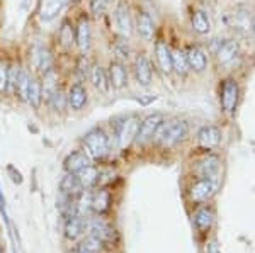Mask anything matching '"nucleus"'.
Wrapping results in <instances>:
<instances>
[{
    "label": "nucleus",
    "mask_w": 255,
    "mask_h": 253,
    "mask_svg": "<svg viewBox=\"0 0 255 253\" xmlns=\"http://www.w3.org/2000/svg\"><path fill=\"white\" fill-rule=\"evenodd\" d=\"M113 24L114 31L121 38L129 39L131 34L134 32L133 26V15H131V9L126 2H118L113 9Z\"/></svg>",
    "instance_id": "6"
},
{
    "label": "nucleus",
    "mask_w": 255,
    "mask_h": 253,
    "mask_svg": "<svg viewBox=\"0 0 255 253\" xmlns=\"http://www.w3.org/2000/svg\"><path fill=\"white\" fill-rule=\"evenodd\" d=\"M0 253H3V250H2V247H0Z\"/></svg>",
    "instance_id": "40"
},
{
    "label": "nucleus",
    "mask_w": 255,
    "mask_h": 253,
    "mask_svg": "<svg viewBox=\"0 0 255 253\" xmlns=\"http://www.w3.org/2000/svg\"><path fill=\"white\" fill-rule=\"evenodd\" d=\"M155 56H157L158 67L163 73H172V50L163 39L155 43Z\"/></svg>",
    "instance_id": "22"
},
{
    "label": "nucleus",
    "mask_w": 255,
    "mask_h": 253,
    "mask_svg": "<svg viewBox=\"0 0 255 253\" xmlns=\"http://www.w3.org/2000/svg\"><path fill=\"white\" fill-rule=\"evenodd\" d=\"M191 27L197 34H208L211 31V20L204 10L197 9L191 14Z\"/></svg>",
    "instance_id": "28"
},
{
    "label": "nucleus",
    "mask_w": 255,
    "mask_h": 253,
    "mask_svg": "<svg viewBox=\"0 0 255 253\" xmlns=\"http://www.w3.org/2000/svg\"><path fill=\"white\" fill-rule=\"evenodd\" d=\"M133 75L138 85H141V87H150L151 82H153V67H151V61L148 60L145 53H139V55L134 56Z\"/></svg>",
    "instance_id": "10"
},
{
    "label": "nucleus",
    "mask_w": 255,
    "mask_h": 253,
    "mask_svg": "<svg viewBox=\"0 0 255 253\" xmlns=\"http://www.w3.org/2000/svg\"><path fill=\"white\" fill-rule=\"evenodd\" d=\"M92 41H94L92 19H90L89 12H80L79 19H77V22H75V46H77V50H79V53L90 55Z\"/></svg>",
    "instance_id": "5"
},
{
    "label": "nucleus",
    "mask_w": 255,
    "mask_h": 253,
    "mask_svg": "<svg viewBox=\"0 0 255 253\" xmlns=\"http://www.w3.org/2000/svg\"><path fill=\"white\" fill-rule=\"evenodd\" d=\"M172 72L179 73V75H187L189 63H187L186 51L172 50Z\"/></svg>",
    "instance_id": "34"
},
{
    "label": "nucleus",
    "mask_w": 255,
    "mask_h": 253,
    "mask_svg": "<svg viewBox=\"0 0 255 253\" xmlns=\"http://www.w3.org/2000/svg\"><path fill=\"white\" fill-rule=\"evenodd\" d=\"M82 146H84L82 150L89 155L90 160H102L109 153V134L106 133L104 128L96 126L85 133Z\"/></svg>",
    "instance_id": "3"
},
{
    "label": "nucleus",
    "mask_w": 255,
    "mask_h": 253,
    "mask_svg": "<svg viewBox=\"0 0 255 253\" xmlns=\"http://www.w3.org/2000/svg\"><path fill=\"white\" fill-rule=\"evenodd\" d=\"M56 41L61 46V50L70 53L75 46V22L70 17H63L60 22L58 32H56Z\"/></svg>",
    "instance_id": "14"
},
{
    "label": "nucleus",
    "mask_w": 255,
    "mask_h": 253,
    "mask_svg": "<svg viewBox=\"0 0 255 253\" xmlns=\"http://www.w3.org/2000/svg\"><path fill=\"white\" fill-rule=\"evenodd\" d=\"M92 160L89 158V155L84 150H75V152L68 153L67 158L63 162V167L67 170V173H79L82 169H85L87 165H90Z\"/></svg>",
    "instance_id": "18"
},
{
    "label": "nucleus",
    "mask_w": 255,
    "mask_h": 253,
    "mask_svg": "<svg viewBox=\"0 0 255 253\" xmlns=\"http://www.w3.org/2000/svg\"><path fill=\"white\" fill-rule=\"evenodd\" d=\"M218 190V182L216 178H206L201 177L194 185L191 187V199L194 202H206Z\"/></svg>",
    "instance_id": "12"
},
{
    "label": "nucleus",
    "mask_w": 255,
    "mask_h": 253,
    "mask_svg": "<svg viewBox=\"0 0 255 253\" xmlns=\"http://www.w3.org/2000/svg\"><path fill=\"white\" fill-rule=\"evenodd\" d=\"M118 38L119 41H114L111 48H113V53H114V56H116V60L125 61L131 56V48L126 38H121V36H118Z\"/></svg>",
    "instance_id": "36"
},
{
    "label": "nucleus",
    "mask_w": 255,
    "mask_h": 253,
    "mask_svg": "<svg viewBox=\"0 0 255 253\" xmlns=\"http://www.w3.org/2000/svg\"><path fill=\"white\" fill-rule=\"evenodd\" d=\"M70 0H38V17L43 22H51L67 9Z\"/></svg>",
    "instance_id": "11"
},
{
    "label": "nucleus",
    "mask_w": 255,
    "mask_h": 253,
    "mask_svg": "<svg viewBox=\"0 0 255 253\" xmlns=\"http://www.w3.org/2000/svg\"><path fill=\"white\" fill-rule=\"evenodd\" d=\"M111 206V194L108 190L101 189L97 192L92 194V211H96L97 214H104Z\"/></svg>",
    "instance_id": "33"
},
{
    "label": "nucleus",
    "mask_w": 255,
    "mask_h": 253,
    "mask_svg": "<svg viewBox=\"0 0 255 253\" xmlns=\"http://www.w3.org/2000/svg\"><path fill=\"white\" fill-rule=\"evenodd\" d=\"M163 121H165L163 119V114H160V112L150 114L148 117H145V119L139 122V129H138L134 143H138V145H146V143L153 141L155 134H157V129L160 128V124H162Z\"/></svg>",
    "instance_id": "7"
},
{
    "label": "nucleus",
    "mask_w": 255,
    "mask_h": 253,
    "mask_svg": "<svg viewBox=\"0 0 255 253\" xmlns=\"http://www.w3.org/2000/svg\"><path fill=\"white\" fill-rule=\"evenodd\" d=\"M139 122H141V119H139L138 114H128V116L114 119V138H116L119 150L125 152L134 143L139 129Z\"/></svg>",
    "instance_id": "2"
},
{
    "label": "nucleus",
    "mask_w": 255,
    "mask_h": 253,
    "mask_svg": "<svg viewBox=\"0 0 255 253\" xmlns=\"http://www.w3.org/2000/svg\"><path fill=\"white\" fill-rule=\"evenodd\" d=\"M32 72L27 67H22V70L19 73V79L15 82V88H14V95L17 97L20 102H26L27 95V88H29V82H31Z\"/></svg>",
    "instance_id": "30"
},
{
    "label": "nucleus",
    "mask_w": 255,
    "mask_h": 253,
    "mask_svg": "<svg viewBox=\"0 0 255 253\" xmlns=\"http://www.w3.org/2000/svg\"><path fill=\"white\" fill-rule=\"evenodd\" d=\"M43 102L51 112H56V114H65V112H67L68 100H67V87H65V84H60L58 87L49 93V95Z\"/></svg>",
    "instance_id": "15"
},
{
    "label": "nucleus",
    "mask_w": 255,
    "mask_h": 253,
    "mask_svg": "<svg viewBox=\"0 0 255 253\" xmlns=\"http://www.w3.org/2000/svg\"><path fill=\"white\" fill-rule=\"evenodd\" d=\"M85 230H87V219L82 214H73L67 218V223H65V236L68 240H77Z\"/></svg>",
    "instance_id": "23"
},
{
    "label": "nucleus",
    "mask_w": 255,
    "mask_h": 253,
    "mask_svg": "<svg viewBox=\"0 0 255 253\" xmlns=\"http://www.w3.org/2000/svg\"><path fill=\"white\" fill-rule=\"evenodd\" d=\"M187 56V63H189V70H194L197 73L204 72L208 67V55L203 48L199 46H189L186 51Z\"/></svg>",
    "instance_id": "20"
},
{
    "label": "nucleus",
    "mask_w": 255,
    "mask_h": 253,
    "mask_svg": "<svg viewBox=\"0 0 255 253\" xmlns=\"http://www.w3.org/2000/svg\"><path fill=\"white\" fill-rule=\"evenodd\" d=\"M92 63L94 61L90 60V55L79 53V56L75 58V63H73V75H75V82H82V84H85V80H89Z\"/></svg>",
    "instance_id": "25"
},
{
    "label": "nucleus",
    "mask_w": 255,
    "mask_h": 253,
    "mask_svg": "<svg viewBox=\"0 0 255 253\" xmlns=\"http://www.w3.org/2000/svg\"><path fill=\"white\" fill-rule=\"evenodd\" d=\"M26 104L31 105V109H34V111H39L41 105H43V87H41L39 77L34 75V73H32L31 82H29V88H27Z\"/></svg>",
    "instance_id": "21"
},
{
    "label": "nucleus",
    "mask_w": 255,
    "mask_h": 253,
    "mask_svg": "<svg viewBox=\"0 0 255 253\" xmlns=\"http://www.w3.org/2000/svg\"><path fill=\"white\" fill-rule=\"evenodd\" d=\"M106 2H109V3H111V5H113V3H114V2H116V0H106Z\"/></svg>",
    "instance_id": "39"
},
{
    "label": "nucleus",
    "mask_w": 255,
    "mask_h": 253,
    "mask_svg": "<svg viewBox=\"0 0 255 253\" xmlns=\"http://www.w3.org/2000/svg\"><path fill=\"white\" fill-rule=\"evenodd\" d=\"M237 56H238V44L235 41H225V43H221L220 50L216 51V58L221 65L232 63Z\"/></svg>",
    "instance_id": "31"
},
{
    "label": "nucleus",
    "mask_w": 255,
    "mask_h": 253,
    "mask_svg": "<svg viewBox=\"0 0 255 253\" xmlns=\"http://www.w3.org/2000/svg\"><path fill=\"white\" fill-rule=\"evenodd\" d=\"M102 248H104V242H102V240H99L97 236L90 235L80 243L79 252H77V253H99Z\"/></svg>",
    "instance_id": "35"
},
{
    "label": "nucleus",
    "mask_w": 255,
    "mask_h": 253,
    "mask_svg": "<svg viewBox=\"0 0 255 253\" xmlns=\"http://www.w3.org/2000/svg\"><path fill=\"white\" fill-rule=\"evenodd\" d=\"M204 252H206V253H220V248H218V245H216L215 242H211V243H208V245H206Z\"/></svg>",
    "instance_id": "38"
},
{
    "label": "nucleus",
    "mask_w": 255,
    "mask_h": 253,
    "mask_svg": "<svg viewBox=\"0 0 255 253\" xmlns=\"http://www.w3.org/2000/svg\"><path fill=\"white\" fill-rule=\"evenodd\" d=\"M56 67L55 61V53H53L51 48L48 44L41 43L36 44L31 50V68L29 70L34 73V75L41 77L43 73H46L48 70Z\"/></svg>",
    "instance_id": "4"
},
{
    "label": "nucleus",
    "mask_w": 255,
    "mask_h": 253,
    "mask_svg": "<svg viewBox=\"0 0 255 253\" xmlns=\"http://www.w3.org/2000/svg\"><path fill=\"white\" fill-rule=\"evenodd\" d=\"M238 84L235 80L228 79L223 82V87H221V107H223L225 112L232 114L237 107L238 102Z\"/></svg>",
    "instance_id": "16"
},
{
    "label": "nucleus",
    "mask_w": 255,
    "mask_h": 253,
    "mask_svg": "<svg viewBox=\"0 0 255 253\" xmlns=\"http://www.w3.org/2000/svg\"><path fill=\"white\" fill-rule=\"evenodd\" d=\"M221 143V129L216 126H203L197 131V145L204 150H215Z\"/></svg>",
    "instance_id": "17"
},
{
    "label": "nucleus",
    "mask_w": 255,
    "mask_h": 253,
    "mask_svg": "<svg viewBox=\"0 0 255 253\" xmlns=\"http://www.w3.org/2000/svg\"><path fill=\"white\" fill-rule=\"evenodd\" d=\"M254 31H255V24H254Z\"/></svg>",
    "instance_id": "41"
},
{
    "label": "nucleus",
    "mask_w": 255,
    "mask_h": 253,
    "mask_svg": "<svg viewBox=\"0 0 255 253\" xmlns=\"http://www.w3.org/2000/svg\"><path fill=\"white\" fill-rule=\"evenodd\" d=\"M67 100H68L70 111H75V112L84 111L85 105L89 104V90L85 87V84H82V82L70 84L67 88Z\"/></svg>",
    "instance_id": "9"
},
{
    "label": "nucleus",
    "mask_w": 255,
    "mask_h": 253,
    "mask_svg": "<svg viewBox=\"0 0 255 253\" xmlns=\"http://www.w3.org/2000/svg\"><path fill=\"white\" fill-rule=\"evenodd\" d=\"M133 26L134 32L141 38L143 41H151L155 36V20L151 17L150 12L146 10H138L136 15L133 17Z\"/></svg>",
    "instance_id": "13"
},
{
    "label": "nucleus",
    "mask_w": 255,
    "mask_h": 253,
    "mask_svg": "<svg viewBox=\"0 0 255 253\" xmlns=\"http://www.w3.org/2000/svg\"><path fill=\"white\" fill-rule=\"evenodd\" d=\"M87 230L90 231V235L92 236H97L99 240H102V242H111V240L114 238V230L109 226L106 221H102V219H90L87 221Z\"/></svg>",
    "instance_id": "24"
},
{
    "label": "nucleus",
    "mask_w": 255,
    "mask_h": 253,
    "mask_svg": "<svg viewBox=\"0 0 255 253\" xmlns=\"http://www.w3.org/2000/svg\"><path fill=\"white\" fill-rule=\"evenodd\" d=\"M60 192L68 195V197L77 199L82 192H84V187H82V183L79 182V178H77L75 173H67L60 183Z\"/></svg>",
    "instance_id": "26"
},
{
    "label": "nucleus",
    "mask_w": 255,
    "mask_h": 253,
    "mask_svg": "<svg viewBox=\"0 0 255 253\" xmlns=\"http://www.w3.org/2000/svg\"><path fill=\"white\" fill-rule=\"evenodd\" d=\"M7 75H9V61L0 58V95H7Z\"/></svg>",
    "instance_id": "37"
},
{
    "label": "nucleus",
    "mask_w": 255,
    "mask_h": 253,
    "mask_svg": "<svg viewBox=\"0 0 255 253\" xmlns=\"http://www.w3.org/2000/svg\"><path fill=\"white\" fill-rule=\"evenodd\" d=\"M213 221H215V214H213V211L209 207H201L194 214V224L201 233H206L209 228L213 226Z\"/></svg>",
    "instance_id": "32"
},
{
    "label": "nucleus",
    "mask_w": 255,
    "mask_h": 253,
    "mask_svg": "<svg viewBox=\"0 0 255 253\" xmlns=\"http://www.w3.org/2000/svg\"><path fill=\"white\" fill-rule=\"evenodd\" d=\"M89 82L92 84V87L96 88V90L106 93L109 92V80H108V72H106V68L102 67L101 63H97V61H94L92 63V68H90V75H89Z\"/></svg>",
    "instance_id": "19"
},
{
    "label": "nucleus",
    "mask_w": 255,
    "mask_h": 253,
    "mask_svg": "<svg viewBox=\"0 0 255 253\" xmlns=\"http://www.w3.org/2000/svg\"><path fill=\"white\" fill-rule=\"evenodd\" d=\"M199 175L201 177H206V178H215L218 172H220V158L216 155H208L206 158L199 162Z\"/></svg>",
    "instance_id": "29"
},
{
    "label": "nucleus",
    "mask_w": 255,
    "mask_h": 253,
    "mask_svg": "<svg viewBox=\"0 0 255 253\" xmlns=\"http://www.w3.org/2000/svg\"><path fill=\"white\" fill-rule=\"evenodd\" d=\"M75 175L84 189H90V187L97 185L99 180H101V170H99L94 163H90V165H87L85 169H82L80 172Z\"/></svg>",
    "instance_id": "27"
},
{
    "label": "nucleus",
    "mask_w": 255,
    "mask_h": 253,
    "mask_svg": "<svg viewBox=\"0 0 255 253\" xmlns=\"http://www.w3.org/2000/svg\"><path fill=\"white\" fill-rule=\"evenodd\" d=\"M106 72H108V80H109V87L113 88V90H123V88L128 87V67L125 61L121 60H111L108 68H106Z\"/></svg>",
    "instance_id": "8"
},
{
    "label": "nucleus",
    "mask_w": 255,
    "mask_h": 253,
    "mask_svg": "<svg viewBox=\"0 0 255 253\" xmlns=\"http://www.w3.org/2000/svg\"><path fill=\"white\" fill-rule=\"evenodd\" d=\"M187 133H189V126L186 121L170 119V121H163L162 124H160L153 140L157 141L162 148H174L180 141H184Z\"/></svg>",
    "instance_id": "1"
}]
</instances>
